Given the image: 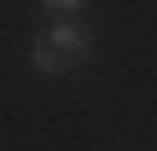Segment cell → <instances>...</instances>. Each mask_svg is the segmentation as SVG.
<instances>
[{
    "mask_svg": "<svg viewBox=\"0 0 157 151\" xmlns=\"http://www.w3.org/2000/svg\"><path fill=\"white\" fill-rule=\"evenodd\" d=\"M41 41L64 58V70H76V64H87V58H93V35H87V23H82V17H52V23L41 29Z\"/></svg>",
    "mask_w": 157,
    "mask_h": 151,
    "instance_id": "6da1fadb",
    "label": "cell"
},
{
    "mask_svg": "<svg viewBox=\"0 0 157 151\" xmlns=\"http://www.w3.org/2000/svg\"><path fill=\"white\" fill-rule=\"evenodd\" d=\"M47 6H52V17H76V6H82V0H47Z\"/></svg>",
    "mask_w": 157,
    "mask_h": 151,
    "instance_id": "3957f363",
    "label": "cell"
},
{
    "mask_svg": "<svg viewBox=\"0 0 157 151\" xmlns=\"http://www.w3.org/2000/svg\"><path fill=\"white\" fill-rule=\"evenodd\" d=\"M29 64H35V76H64V58H58V52H52L41 35L29 41Z\"/></svg>",
    "mask_w": 157,
    "mask_h": 151,
    "instance_id": "7a4b0ae2",
    "label": "cell"
}]
</instances>
